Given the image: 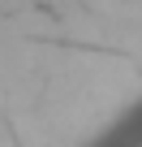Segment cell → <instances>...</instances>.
I'll list each match as a JSON object with an SVG mask.
<instances>
[{"label":"cell","mask_w":142,"mask_h":147,"mask_svg":"<svg viewBox=\"0 0 142 147\" xmlns=\"http://www.w3.org/2000/svg\"><path fill=\"white\" fill-rule=\"evenodd\" d=\"M82 147H142V95L129 100L103 130H95Z\"/></svg>","instance_id":"cell-1"}]
</instances>
